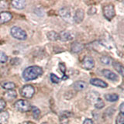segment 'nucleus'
Segmentation results:
<instances>
[{
    "label": "nucleus",
    "mask_w": 124,
    "mask_h": 124,
    "mask_svg": "<svg viewBox=\"0 0 124 124\" xmlns=\"http://www.w3.org/2000/svg\"><path fill=\"white\" fill-rule=\"evenodd\" d=\"M8 60V57L6 54L4 53V52H2L0 51V63H6Z\"/></svg>",
    "instance_id": "26"
},
{
    "label": "nucleus",
    "mask_w": 124,
    "mask_h": 124,
    "mask_svg": "<svg viewBox=\"0 0 124 124\" xmlns=\"http://www.w3.org/2000/svg\"><path fill=\"white\" fill-rule=\"evenodd\" d=\"M84 17H85V12L83 9H78L75 11V15H74L73 16V19L74 21L77 23H80L83 21L84 19Z\"/></svg>",
    "instance_id": "8"
},
{
    "label": "nucleus",
    "mask_w": 124,
    "mask_h": 124,
    "mask_svg": "<svg viewBox=\"0 0 124 124\" xmlns=\"http://www.w3.org/2000/svg\"><path fill=\"white\" fill-rule=\"evenodd\" d=\"M20 124H31V123L30 122H24V123H22Z\"/></svg>",
    "instance_id": "32"
},
{
    "label": "nucleus",
    "mask_w": 124,
    "mask_h": 124,
    "mask_svg": "<svg viewBox=\"0 0 124 124\" xmlns=\"http://www.w3.org/2000/svg\"><path fill=\"white\" fill-rule=\"evenodd\" d=\"M2 87L4 89H6V90H14V88H16V85L13 82H11V81H7V82H3L2 83Z\"/></svg>",
    "instance_id": "20"
},
{
    "label": "nucleus",
    "mask_w": 124,
    "mask_h": 124,
    "mask_svg": "<svg viewBox=\"0 0 124 124\" xmlns=\"http://www.w3.org/2000/svg\"><path fill=\"white\" fill-rule=\"evenodd\" d=\"M102 75H104V77H106V78L112 80V81H118L119 79V77L116 74L107 69L102 70Z\"/></svg>",
    "instance_id": "11"
},
{
    "label": "nucleus",
    "mask_w": 124,
    "mask_h": 124,
    "mask_svg": "<svg viewBox=\"0 0 124 124\" xmlns=\"http://www.w3.org/2000/svg\"><path fill=\"white\" fill-rule=\"evenodd\" d=\"M30 110L32 111V113L33 116V118L35 119H37L39 117H40V110L36 106H31Z\"/></svg>",
    "instance_id": "22"
},
{
    "label": "nucleus",
    "mask_w": 124,
    "mask_h": 124,
    "mask_svg": "<svg viewBox=\"0 0 124 124\" xmlns=\"http://www.w3.org/2000/svg\"><path fill=\"white\" fill-rule=\"evenodd\" d=\"M12 18H13V15L9 12H1L0 13V24L9 22Z\"/></svg>",
    "instance_id": "9"
},
{
    "label": "nucleus",
    "mask_w": 124,
    "mask_h": 124,
    "mask_svg": "<svg viewBox=\"0 0 124 124\" xmlns=\"http://www.w3.org/2000/svg\"><path fill=\"white\" fill-rule=\"evenodd\" d=\"M35 93V89L31 85H26L23 86L21 90V95L26 99H31Z\"/></svg>",
    "instance_id": "5"
},
{
    "label": "nucleus",
    "mask_w": 124,
    "mask_h": 124,
    "mask_svg": "<svg viewBox=\"0 0 124 124\" xmlns=\"http://www.w3.org/2000/svg\"><path fill=\"white\" fill-rule=\"evenodd\" d=\"M26 1L25 0H14L12 2V6L16 9H23L26 6Z\"/></svg>",
    "instance_id": "14"
},
{
    "label": "nucleus",
    "mask_w": 124,
    "mask_h": 124,
    "mask_svg": "<svg viewBox=\"0 0 124 124\" xmlns=\"http://www.w3.org/2000/svg\"><path fill=\"white\" fill-rule=\"evenodd\" d=\"M123 107H124V103H121V105H120V107H119V110H120V113H123L124 112V109H123Z\"/></svg>",
    "instance_id": "31"
},
{
    "label": "nucleus",
    "mask_w": 124,
    "mask_h": 124,
    "mask_svg": "<svg viewBox=\"0 0 124 124\" xmlns=\"http://www.w3.org/2000/svg\"><path fill=\"white\" fill-rule=\"evenodd\" d=\"M83 124H94V122H93L91 119H85Z\"/></svg>",
    "instance_id": "30"
},
{
    "label": "nucleus",
    "mask_w": 124,
    "mask_h": 124,
    "mask_svg": "<svg viewBox=\"0 0 124 124\" xmlns=\"http://www.w3.org/2000/svg\"><path fill=\"white\" fill-rule=\"evenodd\" d=\"M85 46L83 44H81V43H79V42H74L71 44V51L75 54H78L80 52L82 51V50L84 49Z\"/></svg>",
    "instance_id": "10"
},
{
    "label": "nucleus",
    "mask_w": 124,
    "mask_h": 124,
    "mask_svg": "<svg viewBox=\"0 0 124 124\" xmlns=\"http://www.w3.org/2000/svg\"><path fill=\"white\" fill-rule=\"evenodd\" d=\"M6 106V102L4 99H0V112H2Z\"/></svg>",
    "instance_id": "28"
},
{
    "label": "nucleus",
    "mask_w": 124,
    "mask_h": 124,
    "mask_svg": "<svg viewBox=\"0 0 124 124\" xmlns=\"http://www.w3.org/2000/svg\"><path fill=\"white\" fill-rule=\"evenodd\" d=\"M43 72V69L39 66H30L23 71V78L26 81H32L41 76Z\"/></svg>",
    "instance_id": "1"
},
{
    "label": "nucleus",
    "mask_w": 124,
    "mask_h": 124,
    "mask_svg": "<svg viewBox=\"0 0 124 124\" xmlns=\"http://www.w3.org/2000/svg\"><path fill=\"white\" fill-rule=\"evenodd\" d=\"M14 106H15V108H16L18 111L22 112H28L31 108V105L28 101L23 100V99L16 101Z\"/></svg>",
    "instance_id": "3"
},
{
    "label": "nucleus",
    "mask_w": 124,
    "mask_h": 124,
    "mask_svg": "<svg viewBox=\"0 0 124 124\" xmlns=\"http://www.w3.org/2000/svg\"><path fill=\"white\" fill-rule=\"evenodd\" d=\"M9 113L7 112H3L0 113V124H7L9 120Z\"/></svg>",
    "instance_id": "18"
},
{
    "label": "nucleus",
    "mask_w": 124,
    "mask_h": 124,
    "mask_svg": "<svg viewBox=\"0 0 124 124\" xmlns=\"http://www.w3.org/2000/svg\"><path fill=\"white\" fill-rule=\"evenodd\" d=\"M73 39V35L70 31H63L59 34V40L61 41H69Z\"/></svg>",
    "instance_id": "13"
},
{
    "label": "nucleus",
    "mask_w": 124,
    "mask_h": 124,
    "mask_svg": "<svg viewBox=\"0 0 124 124\" xmlns=\"http://www.w3.org/2000/svg\"><path fill=\"white\" fill-rule=\"evenodd\" d=\"M112 65H113V68L116 70V71H118V73H119L120 75H121L122 76H123V70H124V68L123 64H121L119 63V62H113L112 63Z\"/></svg>",
    "instance_id": "19"
},
{
    "label": "nucleus",
    "mask_w": 124,
    "mask_h": 124,
    "mask_svg": "<svg viewBox=\"0 0 124 124\" xmlns=\"http://www.w3.org/2000/svg\"><path fill=\"white\" fill-rule=\"evenodd\" d=\"M73 86L76 91H82L87 88V83L83 81H77L74 83Z\"/></svg>",
    "instance_id": "15"
},
{
    "label": "nucleus",
    "mask_w": 124,
    "mask_h": 124,
    "mask_svg": "<svg viewBox=\"0 0 124 124\" xmlns=\"http://www.w3.org/2000/svg\"><path fill=\"white\" fill-rule=\"evenodd\" d=\"M105 106V104H104V102L102 101V99H100V98H98L97 99V100L95 101V107L96 108H102Z\"/></svg>",
    "instance_id": "23"
},
{
    "label": "nucleus",
    "mask_w": 124,
    "mask_h": 124,
    "mask_svg": "<svg viewBox=\"0 0 124 124\" xmlns=\"http://www.w3.org/2000/svg\"><path fill=\"white\" fill-rule=\"evenodd\" d=\"M101 62L104 64H110L112 63V58L108 56H102L101 57Z\"/></svg>",
    "instance_id": "24"
},
{
    "label": "nucleus",
    "mask_w": 124,
    "mask_h": 124,
    "mask_svg": "<svg viewBox=\"0 0 124 124\" xmlns=\"http://www.w3.org/2000/svg\"><path fill=\"white\" fill-rule=\"evenodd\" d=\"M16 96H17V93L15 90H8L5 94V97L8 100L14 99L16 98Z\"/></svg>",
    "instance_id": "16"
},
{
    "label": "nucleus",
    "mask_w": 124,
    "mask_h": 124,
    "mask_svg": "<svg viewBox=\"0 0 124 124\" xmlns=\"http://www.w3.org/2000/svg\"><path fill=\"white\" fill-rule=\"evenodd\" d=\"M124 123V115L119 113L116 118V124H123Z\"/></svg>",
    "instance_id": "27"
},
{
    "label": "nucleus",
    "mask_w": 124,
    "mask_h": 124,
    "mask_svg": "<svg viewBox=\"0 0 124 124\" xmlns=\"http://www.w3.org/2000/svg\"><path fill=\"white\" fill-rule=\"evenodd\" d=\"M50 81H51V82L54 83V84H57V83H59L60 82V81L61 79L58 78L56 75H54V74H50Z\"/></svg>",
    "instance_id": "25"
},
{
    "label": "nucleus",
    "mask_w": 124,
    "mask_h": 124,
    "mask_svg": "<svg viewBox=\"0 0 124 124\" xmlns=\"http://www.w3.org/2000/svg\"><path fill=\"white\" fill-rule=\"evenodd\" d=\"M81 66L84 69L91 70L95 67V61L91 57H85L81 61Z\"/></svg>",
    "instance_id": "6"
},
{
    "label": "nucleus",
    "mask_w": 124,
    "mask_h": 124,
    "mask_svg": "<svg viewBox=\"0 0 124 124\" xmlns=\"http://www.w3.org/2000/svg\"><path fill=\"white\" fill-rule=\"evenodd\" d=\"M47 37L49 40L52 41H55L59 40V34L56 33L55 31H50V32L47 33Z\"/></svg>",
    "instance_id": "21"
},
{
    "label": "nucleus",
    "mask_w": 124,
    "mask_h": 124,
    "mask_svg": "<svg viewBox=\"0 0 124 124\" xmlns=\"http://www.w3.org/2000/svg\"><path fill=\"white\" fill-rule=\"evenodd\" d=\"M8 6V3L6 2H4V1H0V9H6Z\"/></svg>",
    "instance_id": "29"
},
{
    "label": "nucleus",
    "mask_w": 124,
    "mask_h": 124,
    "mask_svg": "<svg viewBox=\"0 0 124 124\" xmlns=\"http://www.w3.org/2000/svg\"><path fill=\"white\" fill-rule=\"evenodd\" d=\"M103 15L108 20H111L116 16V11L114 6L112 4H108L103 7Z\"/></svg>",
    "instance_id": "4"
},
{
    "label": "nucleus",
    "mask_w": 124,
    "mask_h": 124,
    "mask_svg": "<svg viewBox=\"0 0 124 124\" xmlns=\"http://www.w3.org/2000/svg\"><path fill=\"white\" fill-rule=\"evenodd\" d=\"M105 99L108 102H113L119 99V95L117 94H106L105 95Z\"/></svg>",
    "instance_id": "17"
},
{
    "label": "nucleus",
    "mask_w": 124,
    "mask_h": 124,
    "mask_svg": "<svg viewBox=\"0 0 124 124\" xmlns=\"http://www.w3.org/2000/svg\"><path fill=\"white\" fill-rule=\"evenodd\" d=\"M10 33L12 36H13V37L19 40H25L27 38V34L26 33V31L21 29L20 27H18V26L12 27Z\"/></svg>",
    "instance_id": "2"
},
{
    "label": "nucleus",
    "mask_w": 124,
    "mask_h": 124,
    "mask_svg": "<svg viewBox=\"0 0 124 124\" xmlns=\"http://www.w3.org/2000/svg\"><path fill=\"white\" fill-rule=\"evenodd\" d=\"M59 15L62 18H64V20L66 21H69L71 19H72V16H71V9H68V8H62V9H60L59 11Z\"/></svg>",
    "instance_id": "7"
},
{
    "label": "nucleus",
    "mask_w": 124,
    "mask_h": 124,
    "mask_svg": "<svg viewBox=\"0 0 124 124\" xmlns=\"http://www.w3.org/2000/svg\"><path fill=\"white\" fill-rule=\"evenodd\" d=\"M90 84L94 85V86H97V87H100V88H107L108 84L101 79L99 78H92L90 80Z\"/></svg>",
    "instance_id": "12"
},
{
    "label": "nucleus",
    "mask_w": 124,
    "mask_h": 124,
    "mask_svg": "<svg viewBox=\"0 0 124 124\" xmlns=\"http://www.w3.org/2000/svg\"><path fill=\"white\" fill-rule=\"evenodd\" d=\"M41 124H48V123H41Z\"/></svg>",
    "instance_id": "33"
}]
</instances>
